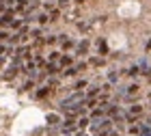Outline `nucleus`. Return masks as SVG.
I'll return each instance as SVG.
<instances>
[{"label":"nucleus","instance_id":"nucleus-1","mask_svg":"<svg viewBox=\"0 0 151 136\" xmlns=\"http://www.w3.org/2000/svg\"><path fill=\"white\" fill-rule=\"evenodd\" d=\"M84 99H86V97H84V95H82V93L78 91V93L69 95L67 99H63V101H60V106H63V110H67V108H71V106H78V104H82Z\"/></svg>","mask_w":151,"mask_h":136},{"label":"nucleus","instance_id":"nucleus-2","mask_svg":"<svg viewBox=\"0 0 151 136\" xmlns=\"http://www.w3.org/2000/svg\"><path fill=\"white\" fill-rule=\"evenodd\" d=\"M86 50H88V41H86V39H84V41H80L78 45H76V54H78V56L86 54Z\"/></svg>","mask_w":151,"mask_h":136},{"label":"nucleus","instance_id":"nucleus-3","mask_svg":"<svg viewBox=\"0 0 151 136\" xmlns=\"http://www.w3.org/2000/svg\"><path fill=\"white\" fill-rule=\"evenodd\" d=\"M50 19H52V17H50V13H47V11H45V13H39V17H37V22H39V24H45V22H50Z\"/></svg>","mask_w":151,"mask_h":136},{"label":"nucleus","instance_id":"nucleus-4","mask_svg":"<svg viewBox=\"0 0 151 136\" xmlns=\"http://www.w3.org/2000/svg\"><path fill=\"white\" fill-rule=\"evenodd\" d=\"M140 112H142V106H138V104L129 106V114H140Z\"/></svg>","mask_w":151,"mask_h":136},{"label":"nucleus","instance_id":"nucleus-5","mask_svg":"<svg viewBox=\"0 0 151 136\" xmlns=\"http://www.w3.org/2000/svg\"><path fill=\"white\" fill-rule=\"evenodd\" d=\"M71 65V56H63L60 58V67H69Z\"/></svg>","mask_w":151,"mask_h":136},{"label":"nucleus","instance_id":"nucleus-6","mask_svg":"<svg viewBox=\"0 0 151 136\" xmlns=\"http://www.w3.org/2000/svg\"><path fill=\"white\" fill-rule=\"evenodd\" d=\"M45 93H47V86H41V89L37 91V97L41 99V97H45Z\"/></svg>","mask_w":151,"mask_h":136},{"label":"nucleus","instance_id":"nucleus-7","mask_svg":"<svg viewBox=\"0 0 151 136\" xmlns=\"http://www.w3.org/2000/svg\"><path fill=\"white\" fill-rule=\"evenodd\" d=\"M84 86H86V80H80V82H76V86H73V89L82 91V89H84Z\"/></svg>","mask_w":151,"mask_h":136},{"label":"nucleus","instance_id":"nucleus-8","mask_svg":"<svg viewBox=\"0 0 151 136\" xmlns=\"http://www.w3.org/2000/svg\"><path fill=\"white\" fill-rule=\"evenodd\" d=\"M45 43H50V45L56 43V37H54V35H47V37H45Z\"/></svg>","mask_w":151,"mask_h":136},{"label":"nucleus","instance_id":"nucleus-9","mask_svg":"<svg viewBox=\"0 0 151 136\" xmlns=\"http://www.w3.org/2000/svg\"><path fill=\"white\" fill-rule=\"evenodd\" d=\"M108 80H110V84L116 82V80H119V73H110V76H108Z\"/></svg>","mask_w":151,"mask_h":136},{"label":"nucleus","instance_id":"nucleus-10","mask_svg":"<svg viewBox=\"0 0 151 136\" xmlns=\"http://www.w3.org/2000/svg\"><path fill=\"white\" fill-rule=\"evenodd\" d=\"M129 132H132V134H140V125H132V127H129Z\"/></svg>","mask_w":151,"mask_h":136},{"label":"nucleus","instance_id":"nucleus-11","mask_svg":"<svg viewBox=\"0 0 151 136\" xmlns=\"http://www.w3.org/2000/svg\"><path fill=\"white\" fill-rule=\"evenodd\" d=\"M30 89H32V80H30V82H26V84H24V91H30Z\"/></svg>","mask_w":151,"mask_h":136},{"label":"nucleus","instance_id":"nucleus-12","mask_svg":"<svg viewBox=\"0 0 151 136\" xmlns=\"http://www.w3.org/2000/svg\"><path fill=\"white\" fill-rule=\"evenodd\" d=\"M86 123H88V119H80V121H78V125H80V127H84Z\"/></svg>","mask_w":151,"mask_h":136},{"label":"nucleus","instance_id":"nucleus-13","mask_svg":"<svg viewBox=\"0 0 151 136\" xmlns=\"http://www.w3.org/2000/svg\"><path fill=\"white\" fill-rule=\"evenodd\" d=\"M6 37H9V35H6V32H4V30H0V41H4V39H6Z\"/></svg>","mask_w":151,"mask_h":136},{"label":"nucleus","instance_id":"nucleus-14","mask_svg":"<svg viewBox=\"0 0 151 136\" xmlns=\"http://www.w3.org/2000/svg\"><path fill=\"white\" fill-rule=\"evenodd\" d=\"M58 4H60V6H65V4H69V0H58Z\"/></svg>","mask_w":151,"mask_h":136},{"label":"nucleus","instance_id":"nucleus-15","mask_svg":"<svg viewBox=\"0 0 151 136\" xmlns=\"http://www.w3.org/2000/svg\"><path fill=\"white\" fill-rule=\"evenodd\" d=\"M0 15H4V4L0 2Z\"/></svg>","mask_w":151,"mask_h":136},{"label":"nucleus","instance_id":"nucleus-16","mask_svg":"<svg viewBox=\"0 0 151 136\" xmlns=\"http://www.w3.org/2000/svg\"><path fill=\"white\" fill-rule=\"evenodd\" d=\"M0 65H2V56H0Z\"/></svg>","mask_w":151,"mask_h":136}]
</instances>
